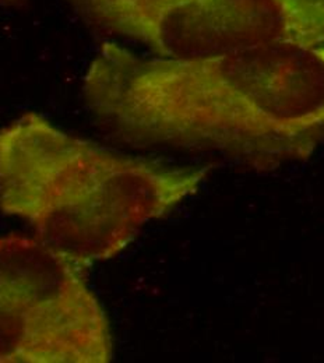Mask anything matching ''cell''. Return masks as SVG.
Listing matches in <instances>:
<instances>
[{
	"label": "cell",
	"mask_w": 324,
	"mask_h": 363,
	"mask_svg": "<svg viewBox=\"0 0 324 363\" xmlns=\"http://www.w3.org/2000/svg\"><path fill=\"white\" fill-rule=\"evenodd\" d=\"M95 23L162 57L324 45V0H157L108 9Z\"/></svg>",
	"instance_id": "277c9868"
},
{
	"label": "cell",
	"mask_w": 324,
	"mask_h": 363,
	"mask_svg": "<svg viewBox=\"0 0 324 363\" xmlns=\"http://www.w3.org/2000/svg\"><path fill=\"white\" fill-rule=\"evenodd\" d=\"M27 0H0V6L4 7H18L23 6Z\"/></svg>",
	"instance_id": "5b68a950"
},
{
	"label": "cell",
	"mask_w": 324,
	"mask_h": 363,
	"mask_svg": "<svg viewBox=\"0 0 324 363\" xmlns=\"http://www.w3.org/2000/svg\"><path fill=\"white\" fill-rule=\"evenodd\" d=\"M89 1H105V3H140V1H151V0H89Z\"/></svg>",
	"instance_id": "8992f818"
},
{
	"label": "cell",
	"mask_w": 324,
	"mask_h": 363,
	"mask_svg": "<svg viewBox=\"0 0 324 363\" xmlns=\"http://www.w3.org/2000/svg\"><path fill=\"white\" fill-rule=\"evenodd\" d=\"M86 262L0 235V363H108L113 337Z\"/></svg>",
	"instance_id": "3957f363"
},
{
	"label": "cell",
	"mask_w": 324,
	"mask_h": 363,
	"mask_svg": "<svg viewBox=\"0 0 324 363\" xmlns=\"http://www.w3.org/2000/svg\"><path fill=\"white\" fill-rule=\"evenodd\" d=\"M210 169L123 154L27 112L0 128V214L93 267L194 194Z\"/></svg>",
	"instance_id": "7a4b0ae2"
},
{
	"label": "cell",
	"mask_w": 324,
	"mask_h": 363,
	"mask_svg": "<svg viewBox=\"0 0 324 363\" xmlns=\"http://www.w3.org/2000/svg\"><path fill=\"white\" fill-rule=\"evenodd\" d=\"M83 94L99 123L139 145L214 151L269 168L324 144V45L162 57L105 43Z\"/></svg>",
	"instance_id": "6da1fadb"
}]
</instances>
